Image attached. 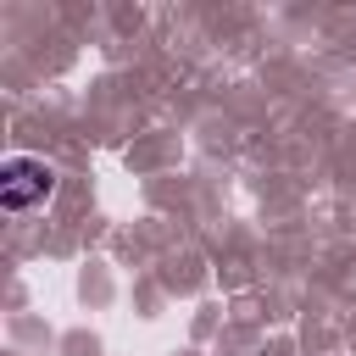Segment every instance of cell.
<instances>
[{"mask_svg":"<svg viewBox=\"0 0 356 356\" xmlns=\"http://www.w3.org/2000/svg\"><path fill=\"white\" fill-rule=\"evenodd\" d=\"M44 195H50V167H44V161H28V156L6 161V172H0V200H6V211H28V206H39Z\"/></svg>","mask_w":356,"mask_h":356,"instance_id":"6da1fadb","label":"cell"}]
</instances>
